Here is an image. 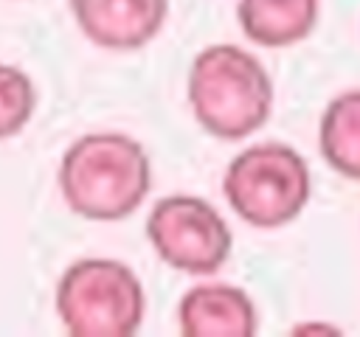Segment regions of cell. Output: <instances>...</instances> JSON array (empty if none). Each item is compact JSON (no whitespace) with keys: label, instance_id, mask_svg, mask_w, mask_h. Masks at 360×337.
Returning a JSON list of instances; mask_svg holds the SVG:
<instances>
[{"label":"cell","instance_id":"8992f818","mask_svg":"<svg viewBox=\"0 0 360 337\" xmlns=\"http://www.w3.org/2000/svg\"><path fill=\"white\" fill-rule=\"evenodd\" d=\"M82 34L107 51L143 48L160 31L169 0H70Z\"/></svg>","mask_w":360,"mask_h":337},{"label":"cell","instance_id":"30bf717a","mask_svg":"<svg viewBox=\"0 0 360 337\" xmlns=\"http://www.w3.org/2000/svg\"><path fill=\"white\" fill-rule=\"evenodd\" d=\"M37 107V90L31 79L11 65H0V140L17 135Z\"/></svg>","mask_w":360,"mask_h":337},{"label":"cell","instance_id":"52a82bcc","mask_svg":"<svg viewBox=\"0 0 360 337\" xmlns=\"http://www.w3.org/2000/svg\"><path fill=\"white\" fill-rule=\"evenodd\" d=\"M180 331L186 337H250L256 334V306L245 289L231 284H202L183 295Z\"/></svg>","mask_w":360,"mask_h":337},{"label":"cell","instance_id":"6da1fadb","mask_svg":"<svg viewBox=\"0 0 360 337\" xmlns=\"http://www.w3.org/2000/svg\"><path fill=\"white\" fill-rule=\"evenodd\" d=\"M152 185L143 146L121 132H93L68 146L59 163V191L84 219L115 222L129 216Z\"/></svg>","mask_w":360,"mask_h":337},{"label":"cell","instance_id":"7a4b0ae2","mask_svg":"<svg viewBox=\"0 0 360 337\" xmlns=\"http://www.w3.org/2000/svg\"><path fill=\"white\" fill-rule=\"evenodd\" d=\"M188 104L208 135L239 140L267 124L273 81L253 53L236 45H211L191 62Z\"/></svg>","mask_w":360,"mask_h":337},{"label":"cell","instance_id":"5b68a950","mask_svg":"<svg viewBox=\"0 0 360 337\" xmlns=\"http://www.w3.org/2000/svg\"><path fill=\"white\" fill-rule=\"evenodd\" d=\"M146 236L155 253L188 275H211L231 256V230L219 211L191 194H174L155 202L146 219Z\"/></svg>","mask_w":360,"mask_h":337},{"label":"cell","instance_id":"3957f363","mask_svg":"<svg viewBox=\"0 0 360 337\" xmlns=\"http://www.w3.org/2000/svg\"><path fill=\"white\" fill-rule=\"evenodd\" d=\"M228 205L253 227H281L309 202L307 160L287 143H256L239 152L222 180Z\"/></svg>","mask_w":360,"mask_h":337},{"label":"cell","instance_id":"277c9868","mask_svg":"<svg viewBox=\"0 0 360 337\" xmlns=\"http://www.w3.org/2000/svg\"><path fill=\"white\" fill-rule=\"evenodd\" d=\"M56 312L73 337H129L143 320V286L115 258H82L59 278Z\"/></svg>","mask_w":360,"mask_h":337},{"label":"cell","instance_id":"ba28073f","mask_svg":"<svg viewBox=\"0 0 360 337\" xmlns=\"http://www.w3.org/2000/svg\"><path fill=\"white\" fill-rule=\"evenodd\" d=\"M239 25L262 48H287L307 39L318 22V0H239Z\"/></svg>","mask_w":360,"mask_h":337},{"label":"cell","instance_id":"9c48e42d","mask_svg":"<svg viewBox=\"0 0 360 337\" xmlns=\"http://www.w3.org/2000/svg\"><path fill=\"white\" fill-rule=\"evenodd\" d=\"M318 146L340 177L360 180V90H346L326 104L318 126Z\"/></svg>","mask_w":360,"mask_h":337}]
</instances>
